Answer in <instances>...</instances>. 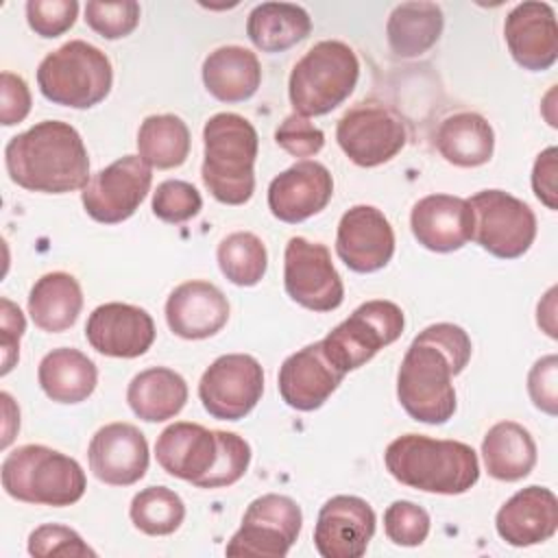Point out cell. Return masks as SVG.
<instances>
[{
	"label": "cell",
	"mask_w": 558,
	"mask_h": 558,
	"mask_svg": "<svg viewBox=\"0 0 558 558\" xmlns=\"http://www.w3.org/2000/svg\"><path fill=\"white\" fill-rule=\"evenodd\" d=\"M155 458L172 477L198 488H222L235 484L246 473L251 445L233 432L179 421L159 434Z\"/></svg>",
	"instance_id": "obj_3"
},
{
	"label": "cell",
	"mask_w": 558,
	"mask_h": 558,
	"mask_svg": "<svg viewBox=\"0 0 558 558\" xmlns=\"http://www.w3.org/2000/svg\"><path fill=\"white\" fill-rule=\"evenodd\" d=\"M473 211V240L499 259H517L536 238V216L527 203L504 192L482 190L466 198Z\"/></svg>",
	"instance_id": "obj_10"
},
{
	"label": "cell",
	"mask_w": 558,
	"mask_h": 558,
	"mask_svg": "<svg viewBox=\"0 0 558 558\" xmlns=\"http://www.w3.org/2000/svg\"><path fill=\"white\" fill-rule=\"evenodd\" d=\"M432 521L425 508L408 499L392 501L384 512V532L386 536L401 547H416L429 534Z\"/></svg>",
	"instance_id": "obj_38"
},
{
	"label": "cell",
	"mask_w": 558,
	"mask_h": 558,
	"mask_svg": "<svg viewBox=\"0 0 558 558\" xmlns=\"http://www.w3.org/2000/svg\"><path fill=\"white\" fill-rule=\"evenodd\" d=\"M0 480L9 497L52 508L76 504L87 488L83 466L46 445H22L7 453Z\"/></svg>",
	"instance_id": "obj_6"
},
{
	"label": "cell",
	"mask_w": 558,
	"mask_h": 558,
	"mask_svg": "<svg viewBox=\"0 0 558 558\" xmlns=\"http://www.w3.org/2000/svg\"><path fill=\"white\" fill-rule=\"evenodd\" d=\"M410 229L423 248L451 253L473 240V211L466 198L429 194L414 203Z\"/></svg>",
	"instance_id": "obj_23"
},
{
	"label": "cell",
	"mask_w": 558,
	"mask_h": 558,
	"mask_svg": "<svg viewBox=\"0 0 558 558\" xmlns=\"http://www.w3.org/2000/svg\"><path fill=\"white\" fill-rule=\"evenodd\" d=\"M303 512L292 497L268 493L253 499L242 517L240 530L225 547L227 556L283 558L296 543Z\"/></svg>",
	"instance_id": "obj_11"
},
{
	"label": "cell",
	"mask_w": 558,
	"mask_h": 558,
	"mask_svg": "<svg viewBox=\"0 0 558 558\" xmlns=\"http://www.w3.org/2000/svg\"><path fill=\"white\" fill-rule=\"evenodd\" d=\"M129 517L140 532L148 536H168L181 527L185 504L166 486H148L131 499Z\"/></svg>",
	"instance_id": "obj_36"
},
{
	"label": "cell",
	"mask_w": 558,
	"mask_h": 558,
	"mask_svg": "<svg viewBox=\"0 0 558 558\" xmlns=\"http://www.w3.org/2000/svg\"><path fill=\"white\" fill-rule=\"evenodd\" d=\"M336 140L355 166L375 168L401 153L408 131L399 113L368 100L357 102L338 120Z\"/></svg>",
	"instance_id": "obj_12"
},
{
	"label": "cell",
	"mask_w": 558,
	"mask_h": 558,
	"mask_svg": "<svg viewBox=\"0 0 558 558\" xmlns=\"http://www.w3.org/2000/svg\"><path fill=\"white\" fill-rule=\"evenodd\" d=\"M203 83L220 102H244L262 83L259 59L248 48L220 46L203 61Z\"/></svg>",
	"instance_id": "obj_26"
},
{
	"label": "cell",
	"mask_w": 558,
	"mask_h": 558,
	"mask_svg": "<svg viewBox=\"0 0 558 558\" xmlns=\"http://www.w3.org/2000/svg\"><path fill=\"white\" fill-rule=\"evenodd\" d=\"M31 111V92L22 76L2 72L0 76V122L13 126L22 122Z\"/></svg>",
	"instance_id": "obj_45"
},
{
	"label": "cell",
	"mask_w": 558,
	"mask_h": 558,
	"mask_svg": "<svg viewBox=\"0 0 558 558\" xmlns=\"http://www.w3.org/2000/svg\"><path fill=\"white\" fill-rule=\"evenodd\" d=\"M436 148L445 161L458 168H477L490 161L495 133L484 116L460 111L440 122L436 131Z\"/></svg>",
	"instance_id": "obj_28"
},
{
	"label": "cell",
	"mask_w": 558,
	"mask_h": 558,
	"mask_svg": "<svg viewBox=\"0 0 558 558\" xmlns=\"http://www.w3.org/2000/svg\"><path fill=\"white\" fill-rule=\"evenodd\" d=\"M344 373L325 355L323 342L288 355L279 368L277 386L286 405L299 412L318 410L340 386Z\"/></svg>",
	"instance_id": "obj_21"
},
{
	"label": "cell",
	"mask_w": 558,
	"mask_h": 558,
	"mask_svg": "<svg viewBox=\"0 0 558 558\" xmlns=\"http://www.w3.org/2000/svg\"><path fill=\"white\" fill-rule=\"evenodd\" d=\"M113 85L109 57L83 41L72 39L48 52L37 68V87L54 105L89 109L102 102Z\"/></svg>",
	"instance_id": "obj_8"
},
{
	"label": "cell",
	"mask_w": 558,
	"mask_h": 558,
	"mask_svg": "<svg viewBox=\"0 0 558 558\" xmlns=\"http://www.w3.org/2000/svg\"><path fill=\"white\" fill-rule=\"evenodd\" d=\"M26 329L22 310L9 301L0 299V349H2V375H7L20 357V338Z\"/></svg>",
	"instance_id": "obj_44"
},
{
	"label": "cell",
	"mask_w": 558,
	"mask_h": 558,
	"mask_svg": "<svg viewBox=\"0 0 558 558\" xmlns=\"http://www.w3.org/2000/svg\"><path fill=\"white\" fill-rule=\"evenodd\" d=\"M331 196V172L320 161L303 159L270 181L268 209L277 220L296 225L320 214Z\"/></svg>",
	"instance_id": "obj_20"
},
{
	"label": "cell",
	"mask_w": 558,
	"mask_h": 558,
	"mask_svg": "<svg viewBox=\"0 0 558 558\" xmlns=\"http://www.w3.org/2000/svg\"><path fill=\"white\" fill-rule=\"evenodd\" d=\"M471 338L453 323L425 327L408 347L397 373V399L418 423L442 425L456 412L451 377L471 360Z\"/></svg>",
	"instance_id": "obj_1"
},
{
	"label": "cell",
	"mask_w": 558,
	"mask_h": 558,
	"mask_svg": "<svg viewBox=\"0 0 558 558\" xmlns=\"http://www.w3.org/2000/svg\"><path fill=\"white\" fill-rule=\"evenodd\" d=\"M37 381L52 401L81 403L96 390L98 368L83 351L59 347L41 357Z\"/></svg>",
	"instance_id": "obj_27"
},
{
	"label": "cell",
	"mask_w": 558,
	"mask_h": 558,
	"mask_svg": "<svg viewBox=\"0 0 558 558\" xmlns=\"http://www.w3.org/2000/svg\"><path fill=\"white\" fill-rule=\"evenodd\" d=\"M336 253L353 272L381 270L395 255V231L373 205L347 209L336 231Z\"/></svg>",
	"instance_id": "obj_17"
},
{
	"label": "cell",
	"mask_w": 558,
	"mask_h": 558,
	"mask_svg": "<svg viewBox=\"0 0 558 558\" xmlns=\"http://www.w3.org/2000/svg\"><path fill=\"white\" fill-rule=\"evenodd\" d=\"M556 375H558V357L554 353L536 360L527 373L530 399L541 412L549 416L558 414V386H556L558 377Z\"/></svg>",
	"instance_id": "obj_43"
},
{
	"label": "cell",
	"mask_w": 558,
	"mask_h": 558,
	"mask_svg": "<svg viewBox=\"0 0 558 558\" xmlns=\"http://www.w3.org/2000/svg\"><path fill=\"white\" fill-rule=\"evenodd\" d=\"M504 37L512 59L525 70L543 72L558 59V24L547 2L517 4L506 15Z\"/></svg>",
	"instance_id": "obj_22"
},
{
	"label": "cell",
	"mask_w": 558,
	"mask_h": 558,
	"mask_svg": "<svg viewBox=\"0 0 558 558\" xmlns=\"http://www.w3.org/2000/svg\"><path fill=\"white\" fill-rule=\"evenodd\" d=\"M137 155L157 170L185 163L190 155V129L174 113L148 116L137 131Z\"/></svg>",
	"instance_id": "obj_34"
},
{
	"label": "cell",
	"mask_w": 558,
	"mask_h": 558,
	"mask_svg": "<svg viewBox=\"0 0 558 558\" xmlns=\"http://www.w3.org/2000/svg\"><path fill=\"white\" fill-rule=\"evenodd\" d=\"M216 259L220 272L240 288H253L262 281L268 268L264 242L251 231H235L220 240Z\"/></svg>",
	"instance_id": "obj_35"
},
{
	"label": "cell",
	"mask_w": 558,
	"mask_h": 558,
	"mask_svg": "<svg viewBox=\"0 0 558 558\" xmlns=\"http://www.w3.org/2000/svg\"><path fill=\"white\" fill-rule=\"evenodd\" d=\"M556 146L545 148L538 153L534 168H532V190L534 196L551 211L558 207V190H556V172H558V161H556Z\"/></svg>",
	"instance_id": "obj_46"
},
{
	"label": "cell",
	"mask_w": 558,
	"mask_h": 558,
	"mask_svg": "<svg viewBox=\"0 0 558 558\" xmlns=\"http://www.w3.org/2000/svg\"><path fill=\"white\" fill-rule=\"evenodd\" d=\"M312 33V17L292 2H262L246 20V35L262 52H283Z\"/></svg>",
	"instance_id": "obj_33"
},
{
	"label": "cell",
	"mask_w": 558,
	"mask_h": 558,
	"mask_svg": "<svg viewBox=\"0 0 558 558\" xmlns=\"http://www.w3.org/2000/svg\"><path fill=\"white\" fill-rule=\"evenodd\" d=\"M9 179L44 194H68L89 181V157L78 131L61 120H44L13 135L4 146Z\"/></svg>",
	"instance_id": "obj_2"
},
{
	"label": "cell",
	"mask_w": 558,
	"mask_h": 558,
	"mask_svg": "<svg viewBox=\"0 0 558 558\" xmlns=\"http://www.w3.org/2000/svg\"><path fill=\"white\" fill-rule=\"evenodd\" d=\"M83 310V290L70 272H46L28 292V314L48 333L70 329Z\"/></svg>",
	"instance_id": "obj_31"
},
{
	"label": "cell",
	"mask_w": 558,
	"mask_h": 558,
	"mask_svg": "<svg viewBox=\"0 0 558 558\" xmlns=\"http://www.w3.org/2000/svg\"><path fill=\"white\" fill-rule=\"evenodd\" d=\"M262 364L246 353L216 357L198 381V399L205 412L218 421L244 418L262 399Z\"/></svg>",
	"instance_id": "obj_14"
},
{
	"label": "cell",
	"mask_w": 558,
	"mask_h": 558,
	"mask_svg": "<svg viewBox=\"0 0 558 558\" xmlns=\"http://www.w3.org/2000/svg\"><path fill=\"white\" fill-rule=\"evenodd\" d=\"M360 61L353 48L338 39L314 44L292 68L288 96L294 113L325 116L342 105L355 89Z\"/></svg>",
	"instance_id": "obj_7"
},
{
	"label": "cell",
	"mask_w": 558,
	"mask_h": 558,
	"mask_svg": "<svg viewBox=\"0 0 558 558\" xmlns=\"http://www.w3.org/2000/svg\"><path fill=\"white\" fill-rule=\"evenodd\" d=\"M482 458L490 477L519 482L527 477L536 464V442L521 423L499 421L482 440Z\"/></svg>",
	"instance_id": "obj_30"
},
{
	"label": "cell",
	"mask_w": 558,
	"mask_h": 558,
	"mask_svg": "<svg viewBox=\"0 0 558 558\" xmlns=\"http://www.w3.org/2000/svg\"><path fill=\"white\" fill-rule=\"evenodd\" d=\"M153 183L150 166L140 155H124L89 177L81 192L89 218L102 225L129 220Z\"/></svg>",
	"instance_id": "obj_15"
},
{
	"label": "cell",
	"mask_w": 558,
	"mask_h": 558,
	"mask_svg": "<svg viewBox=\"0 0 558 558\" xmlns=\"http://www.w3.org/2000/svg\"><path fill=\"white\" fill-rule=\"evenodd\" d=\"M2 399V412H4V425H2V449H7L20 429V410L15 408L9 392H0Z\"/></svg>",
	"instance_id": "obj_47"
},
{
	"label": "cell",
	"mask_w": 558,
	"mask_h": 558,
	"mask_svg": "<svg viewBox=\"0 0 558 558\" xmlns=\"http://www.w3.org/2000/svg\"><path fill=\"white\" fill-rule=\"evenodd\" d=\"M78 15L76 0H28L26 22L44 39H52L70 31Z\"/></svg>",
	"instance_id": "obj_41"
},
{
	"label": "cell",
	"mask_w": 558,
	"mask_h": 558,
	"mask_svg": "<svg viewBox=\"0 0 558 558\" xmlns=\"http://www.w3.org/2000/svg\"><path fill=\"white\" fill-rule=\"evenodd\" d=\"M142 9L133 0L122 2H100L92 0L85 4L87 26L105 39H122L131 35L140 24Z\"/></svg>",
	"instance_id": "obj_37"
},
{
	"label": "cell",
	"mask_w": 558,
	"mask_h": 558,
	"mask_svg": "<svg viewBox=\"0 0 558 558\" xmlns=\"http://www.w3.org/2000/svg\"><path fill=\"white\" fill-rule=\"evenodd\" d=\"M442 26V9L436 2H401L386 22L388 46L397 57H421L440 39Z\"/></svg>",
	"instance_id": "obj_32"
},
{
	"label": "cell",
	"mask_w": 558,
	"mask_h": 558,
	"mask_svg": "<svg viewBox=\"0 0 558 558\" xmlns=\"http://www.w3.org/2000/svg\"><path fill=\"white\" fill-rule=\"evenodd\" d=\"M229 320V301L209 281L192 279L177 286L166 301V323L183 340L216 336Z\"/></svg>",
	"instance_id": "obj_24"
},
{
	"label": "cell",
	"mask_w": 558,
	"mask_h": 558,
	"mask_svg": "<svg viewBox=\"0 0 558 558\" xmlns=\"http://www.w3.org/2000/svg\"><path fill=\"white\" fill-rule=\"evenodd\" d=\"M283 288L305 310L331 312L344 301V283L320 242L294 235L283 251Z\"/></svg>",
	"instance_id": "obj_13"
},
{
	"label": "cell",
	"mask_w": 558,
	"mask_h": 558,
	"mask_svg": "<svg viewBox=\"0 0 558 558\" xmlns=\"http://www.w3.org/2000/svg\"><path fill=\"white\" fill-rule=\"evenodd\" d=\"M495 530L512 547H530L549 541L558 530V499L545 486L517 490L495 517Z\"/></svg>",
	"instance_id": "obj_25"
},
{
	"label": "cell",
	"mask_w": 558,
	"mask_h": 558,
	"mask_svg": "<svg viewBox=\"0 0 558 558\" xmlns=\"http://www.w3.org/2000/svg\"><path fill=\"white\" fill-rule=\"evenodd\" d=\"M405 327L403 310L384 299L366 301L336 325L320 342L325 355L347 375L364 366L384 347L392 344Z\"/></svg>",
	"instance_id": "obj_9"
},
{
	"label": "cell",
	"mask_w": 558,
	"mask_h": 558,
	"mask_svg": "<svg viewBox=\"0 0 558 558\" xmlns=\"http://www.w3.org/2000/svg\"><path fill=\"white\" fill-rule=\"evenodd\" d=\"M153 316L137 305L111 301L98 305L87 323L85 338L89 347L109 357H140L155 342Z\"/></svg>",
	"instance_id": "obj_18"
},
{
	"label": "cell",
	"mask_w": 558,
	"mask_h": 558,
	"mask_svg": "<svg viewBox=\"0 0 558 558\" xmlns=\"http://www.w3.org/2000/svg\"><path fill=\"white\" fill-rule=\"evenodd\" d=\"M28 554L48 556H96V551L72 530L59 523H44L28 536Z\"/></svg>",
	"instance_id": "obj_40"
},
{
	"label": "cell",
	"mask_w": 558,
	"mask_h": 558,
	"mask_svg": "<svg viewBox=\"0 0 558 558\" xmlns=\"http://www.w3.org/2000/svg\"><path fill=\"white\" fill-rule=\"evenodd\" d=\"M275 142L292 157H314L325 146V133L310 118L292 113L277 126Z\"/></svg>",
	"instance_id": "obj_42"
},
{
	"label": "cell",
	"mask_w": 558,
	"mask_h": 558,
	"mask_svg": "<svg viewBox=\"0 0 558 558\" xmlns=\"http://www.w3.org/2000/svg\"><path fill=\"white\" fill-rule=\"evenodd\" d=\"M126 401L137 418L161 423L174 418L183 410L187 401V384L168 366H150L131 379Z\"/></svg>",
	"instance_id": "obj_29"
},
{
	"label": "cell",
	"mask_w": 558,
	"mask_h": 558,
	"mask_svg": "<svg viewBox=\"0 0 558 558\" xmlns=\"http://www.w3.org/2000/svg\"><path fill=\"white\" fill-rule=\"evenodd\" d=\"M377 517L371 504L355 495H336L323 504L314 525V547L323 558L364 556Z\"/></svg>",
	"instance_id": "obj_16"
},
{
	"label": "cell",
	"mask_w": 558,
	"mask_h": 558,
	"mask_svg": "<svg viewBox=\"0 0 558 558\" xmlns=\"http://www.w3.org/2000/svg\"><path fill=\"white\" fill-rule=\"evenodd\" d=\"M384 462L397 482L423 493L462 495L480 480L477 453L460 440L405 434L386 447Z\"/></svg>",
	"instance_id": "obj_4"
},
{
	"label": "cell",
	"mask_w": 558,
	"mask_h": 558,
	"mask_svg": "<svg viewBox=\"0 0 558 558\" xmlns=\"http://www.w3.org/2000/svg\"><path fill=\"white\" fill-rule=\"evenodd\" d=\"M203 146L201 177L209 194L225 205H244L255 192V126L240 113H216L203 126Z\"/></svg>",
	"instance_id": "obj_5"
},
{
	"label": "cell",
	"mask_w": 558,
	"mask_h": 558,
	"mask_svg": "<svg viewBox=\"0 0 558 558\" xmlns=\"http://www.w3.org/2000/svg\"><path fill=\"white\" fill-rule=\"evenodd\" d=\"M203 209L201 192L181 179H168L153 194V214L170 225L185 222Z\"/></svg>",
	"instance_id": "obj_39"
},
{
	"label": "cell",
	"mask_w": 558,
	"mask_h": 558,
	"mask_svg": "<svg viewBox=\"0 0 558 558\" xmlns=\"http://www.w3.org/2000/svg\"><path fill=\"white\" fill-rule=\"evenodd\" d=\"M146 436L131 423H109L100 427L87 447L89 471L109 486H131L148 471Z\"/></svg>",
	"instance_id": "obj_19"
}]
</instances>
